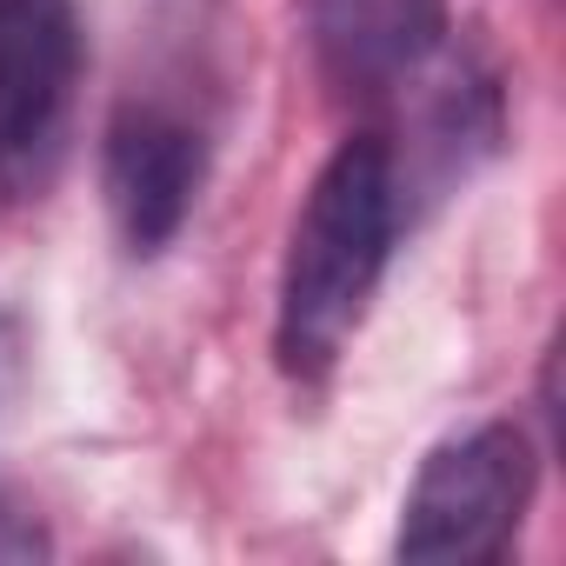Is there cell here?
I'll list each match as a JSON object with an SVG mask.
<instances>
[{
    "label": "cell",
    "mask_w": 566,
    "mask_h": 566,
    "mask_svg": "<svg viewBox=\"0 0 566 566\" xmlns=\"http://www.w3.org/2000/svg\"><path fill=\"white\" fill-rule=\"evenodd\" d=\"M400 154L387 134H354L314 174L280 266L273 360L287 380H327L354 347L400 233Z\"/></svg>",
    "instance_id": "6da1fadb"
},
{
    "label": "cell",
    "mask_w": 566,
    "mask_h": 566,
    "mask_svg": "<svg viewBox=\"0 0 566 566\" xmlns=\"http://www.w3.org/2000/svg\"><path fill=\"white\" fill-rule=\"evenodd\" d=\"M533 440L513 420H486L447 447H433L407 486L400 506V559L420 566H473V559H500L533 506Z\"/></svg>",
    "instance_id": "7a4b0ae2"
},
{
    "label": "cell",
    "mask_w": 566,
    "mask_h": 566,
    "mask_svg": "<svg viewBox=\"0 0 566 566\" xmlns=\"http://www.w3.org/2000/svg\"><path fill=\"white\" fill-rule=\"evenodd\" d=\"M81 8L0 0V207L41 200L67 160L81 101Z\"/></svg>",
    "instance_id": "3957f363"
},
{
    "label": "cell",
    "mask_w": 566,
    "mask_h": 566,
    "mask_svg": "<svg viewBox=\"0 0 566 566\" xmlns=\"http://www.w3.org/2000/svg\"><path fill=\"white\" fill-rule=\"evenodd\" d=\"M101 187H107V213H114L120 247L134 260L167 253L180 240V227L193 220V200L207 187L200 120L167 107V101H127L107 127Z\"/></svg>",
    "instance_id": "277c9868"
},
{
    "label": "cell",
    "mask_w": 566,
    "mask_h": 566,
    "mask_svg": "<svg viewBox=\"0 0 566 566\" xmlns=\"http://www.w3.org/2000/svg\"><path fill=\"white\" fill-rule=\"evenodd\" d=\"M307 34L334 94L380 101L433 67L447 0H307Z\"/></svg>",
    "instance_id": "5b68a950"
},
{
    "label": "cell",
    "mask_w": 566,
    "mask_h": 566,
    "mask_svg": "<svg viewBox=\"0 0 566 566\" xmlns=\"http://www.w3.org/2000/svg\"><path fill=\"white\" fill-rule=\"evenodd\" d=\"M0 559H48V533L34 513H21V500L0 486Z\"/></svg>",
    "instance_id": "8992f818"
},
{
    "label": "cell",
    "mask_w": 566,
    "mask_h": 566,
    "mask_svg": "<svg viewBox=\"0 0 566 566\" xmlns=\"http://www.w3.org/2000/svg\"><path fill=\"white\" fill-rule=\"evenodd\" d=\"M21 374H28V340H21V321H14L8 307H0V413L14 407Z\"/></svg>",
    "instance_id": "52a82bcc"
}]
</instances>
